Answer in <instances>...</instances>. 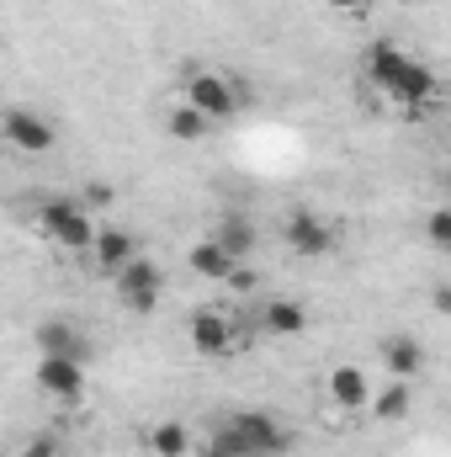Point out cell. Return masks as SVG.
<instances>
[{
    "mask_svg": "<svg viewBox=\"0 0 451 457\" xmlns=\"http://www.w3.org/2000/svg\"><path fill=\"white\" fill-rule=\"evenodd\" d=\"M330 399H335L340 410H366V399H372L366 367H356V361H340L335 372H330Z\"/></svg>",
    "mask_w": 451,
    "mask_h": 457,
    "instance_id": "11",
    "label": "cell"
},
{
    "mask_svg": "<svg viewBox=\"0 0 451 457\" xmlns=\"http://www.w3.org/2000/svg\"><path fill=\"white\" fill-rule=\"evenodd\" d=\"M112 282H117V298H122L133 314H149V309L165 298V271H160L154 261H144V255H133L127 266H117Z\"/></svg>",
    "mask_w": 451,
    "mask_h": 457,
    "instance_id": "4",
    "label": "cell"
},
{
    "mask_svg": "<svg viewBox=\"0 0 451 457\" xmlns=\"http://www.w3.org/2000/svg\"><path fill=\"white\" fill-rule=\"evenodd\" d=\"M208 447H224V453H239V457H282L292 447V436H287L282 420H271L260 410H239V415H228L224 426L213 431Z\"/></svg>",
    "mask_w": 451,
    "mask_h": 457,
    "instance_id": "1",
    "label": "cell"
},
{
    "mask_svg": "<svg viewBox=\"0 0 451 457\" xmlns=\"http://www.w3.org/2000/svg\"><path fill=\"white\" fill-rule=\"evenodd\" d=\"M366 404H372V415H377V420H404V415H409V404H414L409 378H393V383H388L382 394H372Z\"/></svg>",
    "mask_w": 451,
    "mask_h": 457,
    "instance_id": "17",
    "label": "cell"
},
{
    "mask_svg": "<svg viewBox=\"0 0 451 457\" xmlns=\"http://www.w3.org/2000/svg\"><path fill=\"white\" fill-rule=\"evenodd\" d=\"M361 59H366V80H372V86L382 91V86L393 80V70H398V64H404L409 54H404L398 43H388V37H377V43H366V54H361Z\"/></svg>",
    "mask_w": 451,
    "mask_h": 457,
    "instance_id": "16",
    "label": "cell"
},
{
    "mask_svg": "<svg viewBox=\"0 0 451 457\" xmlns=\"http://www.w3.org/2000/svg\"><path fill=\"white\" fill-rule=\"evenodd\" d=\"M149 447H154V457H186L192 453V431L181 420H160L149 431Z\"/></svg>",
    "mask_w": 451,
    "mask_h": 457,
    "instance_id": "19",
    "label": "cell"
},
{
    "mask_svg": "<svg viewBox=\"0 0 451 457\" xmlns=\"http://www.w3.org/2000/svg\"><path fill=\"white\" fill-rule=\"evenodd\" d=\"M186 107H197L208 122H224L244 107V91L218 70H186Z\"/></svg>",
    "mask_w": 451,
    "mask_h": 457,
    "instance_id": "3",
    "label": "cell"
},
{
    "mask_svg": "<svg viewBox=\"0 0 451 457\" xmlns=\"http://www.w3.org/2000/svg\"><path fill=\"white\" fill-rule=\"evenodd\" d=\"M436 91H441V80H436V70H430V64H420V59H404V64L393 70V80L382 86V96H388V102L414 107V112L436 107Z\"/></svg>",
    "mask_w": 451,
    "mask_h": 457,
    "instance_id": "6",
    "label": "cell"
},
{
    "mask_svg": "<svg viewBox=\"0 0 451 457\" xmlns=\"http://www.w3.org/2000/svg\"><path fill=\"white\" fill-rule=\"evenodd\" d=\"M165 128H170V138H176V144H202V138L213 133V122L197 112V107H186V102H181V107H170Z\"/></svg>",
    "mask_w": 451,
    "mask_h": 457,
    "instance_id": "18",
    "label": "cell"
},
{
    "mask_svg": "<svg viewBox=\"0 0 451 457\" xmlns=\"http://www.w3.org/2000/svg\"><path fill=\"white\" fill-rule=\"evenodd\" d=\"M186 261H192V271L208 277V282H224L228 271H234V255H228L218 239H197V245L186 250Z\"/></svg>",
    "mask_w": 451,
    "mask_h": 457,
    "instance_id": "15",
    "label": "cell"
},
{
    "mask_svg": "<svg viewBox=\"0 0 451 457\" xmlns=\"http://www.w3.org/2000/svg\"><path fill=\"white\" fill-rule=\"evenodd\" d=\"M32 341H37V356H75V361H86V356H91V341H86V330H80L75 320H64V314L43 320Z\"/></svg>",
    "mask_w": 451,
    "mask_h": 457,
    "instance_id": "8",
    "label": "cell"
},
{
    "mask_svg": "<svg viewBox=\"0 0 451 457\" xmlns=\"http://www.w3.org/2000/svg\"><path fill=\"white\" fill-rule=\"evenodd\" d=\"M202 457H239V453H224V447H208Z\"/></svg>",
    "mask_w": 451,
    "mask_h": 457,
    "instance_id": "26",
    "label": "cell"
},
{
    "mask_svg": "<svg viewBox=\"0 0 451 457\" xmlns=\"http://www.w3.org/2000/svg\"><path fill=\"white\" fill-rule=\"evenodd\" d=\"M0 138H5L16 154H48V149L59 144V128L43 112H32V107H5V112H0Z\"/></svg>",
    "mask_w": 451,
    "mask_h": 457,
    "instance_id": "5",
    "label": "cell"
},
{
    "mask_svg": "<svg viewBox=\"0 0 451 457\" xmlns=\"http://www.w3.org/2000/svg\"><path fill=\"white\" fill-rule=\"evenodd\" d=\"M324 5H335V11H361L366 0H324Z\"/></svg>",
    "mask_w": 451,
    "mask_h": 457,
    "instance_id": "25",
    "label": "cell"
},
{
    "mask_svg": "<svg viewBox=\"0 0 451 457\" xmlns=\"http://www.w3.org/2000/svg\"><path fill=\"white\" fill-rule=\"evenodd\" d=\"M382 361H388L393 378H414L425 367V345L414 341V336H388L382 341Z\"/></svg>",
    "mask_w": 451,
    "mask_h": 457,
    "instance_id": "14",
    "label": "cell"
},
{
    "mask_svg": "<svg viewBox=\"0 0 451 457\" xmlns=\"http://www.w3.org/2000/svg\"><path fill=\"white\" fill-rule=\"evenodd\" d=\"M37 388L53 404H80L86 399V361H75V356H37Z\"/></svg>",
    "mask_w": 451,
    "mask_h": 457,
    "instance_id": "7",
    "label": "cell"
},
{
    "mask_svg": "<svg viewBox=\"0 0 451 457\" xmlns=\"http://www.w3.org/2000/svg\"><path fill=\"white\" fill-rule=\"evenodd\" d=\"M186 341L197 345V356H224L228 345H234V325H228V314H218V309H197L186 320Z\"/></svg>",
    "mask_w": 451,
    "mask_h": 457,
    "instance_id": "9",
    "label": "cell"
},
{
    "mask_svg": "<svg viewBox=\"0 0 451 457\" xmlns=\"http://www.w3.org/2000/svg\"><path fill=\"white\" fill-rule=\"evenodd\" d=\"M213 239L224 245L228 255H234V261H244V255L255 250V224H250V219H234V213H228L224 224L213 228Z\"/></svg>",
    "mask_w": 451,
    "mask_h": 457,
    "instance_id": "20",
    "label": "cell"
},
{
    "mask_svg": "<svg viewBox=\"0 0 451 457\" xmlns=\"http://www.w3.org/2000/svg\"><path fill=\"white\" fill-rule=\"evenodd\" d=\"M282 239H287L298 255H330V250H335V228L324 224L319 213H292V219L282 224Z\"/></svg>",
    "mask_w": 451,
    "mask_h": 457,
    "instance_id": "10",
    "label": "cell"
},
{
    "mask_svg": "<svg viewBox=\"0 0 451 457\" xmlns=\"http://www.w3.org/2000/svg\"><path fill=\"white\" fill-rule=\"evenodd\" d=\"M37 234L59 250H91L96 239V219L86 213V203H70V197H53L37 208Z\"/></svg>",
    "mask_w": 451,
    "mask_h": 457,
    "instance_id": "2",
    "label": "cell"
},
{
    "mask_svg": "<svg viewBox=\"0 0 451 457\" xmlns=\"http://www.w3.org/2000/svg\"><path fill=\"white\" fill-rule=\"evenodd\" d=\"M404 5H409V0H404Z\"/></svg>",
    "mask_w": 451,
    "mask_h": 457,
    "instance_id": "27",
    "label": "cell"
},
{
    "mask_svg": "<svg viewBox=\"0 0 451 457\" xmlns=\"http://www.w3.org/2000/svg\"><path fill=\"white\" fill-rule=\"evenodd\" d=\"M425 239H430L436 250H447V245H451V213H447V208H436V213L425 219Z\"/></svg>",
    "mask_w": 451,
    "mask_h": 457,
    "instance_id": "21",
    "label": "cell"
},
{
    "mask_svg": "<svg viewBox=\"0 0 451 457\" xmlns=\"http://www.w3.org/2000/svg\"><path fill=\"white\" fill-rule=\"evenodd\" d=\"M21 457H59V442H53V436H32V442L21 447Z\"/></svg>",
    "mask_w": 451,
    "mask_h": 457,
    "instance_id": "23",
    "label": "cell"
},
{
    "mask_svg": "<svg viewBox=\"0 0 451 457\" xmlns=\"http://www.w3.org/2000/svg\"><path fill=\"white\" fill-rule=\"evenodd\" d=\"M224 282L234 287V293H250V287H255V271H244V261H234V271H228Z\"/></svg>",
    "mask_w": 451,
    "mask_h": 457,
    "instance_id": "22",
    "label": "cell"
},
{
    "mask_svg": "<svg viewBox=\"0 0 451 457\" xmlns=\"http://www.w3.org/2000/svg\"><path fill=\"white\" fill-rule=\"evenodd\" d=\"M117 197V187H107V181H86V203L91 208H102V203H112Z\"/></svg>",
    "mask_w": 451,
    "mask_h": 457,
    "instance_id": "24",
    "label": "cell"
},
{
    "mask_svg": "<svg viewBox=\"0 0 451 457\" xmlns=\"http://www.w3.org/2000/svg\"><path fill=\"white\" fill-rule=\"evenodd\" d=\"M91 255H96V266H102V271L112 277L117 266H127V261L138 255V245H133V234H127V228H102V224H96Z\"/></svg>",
    "mask_w": 451,
    "mask_h": 457,
    "instance_id": "12",
    "label": "cell"
},
{
    "mask_svg": "<svg viewBox=\"0 0 451 457\" xmlns=\"http://www.w3.org/2000/svg\"><path fill=\"white\" fill-rule=\"evenodd\" d=\"M303 325H308V309L298 298H271L260 309V330H271V336H298Z\"/></svg>",
    "mask_w": 451,
    "mask_h": 457,
    "instance_id": "13",
    "label": "cell"
}]
</instances>
